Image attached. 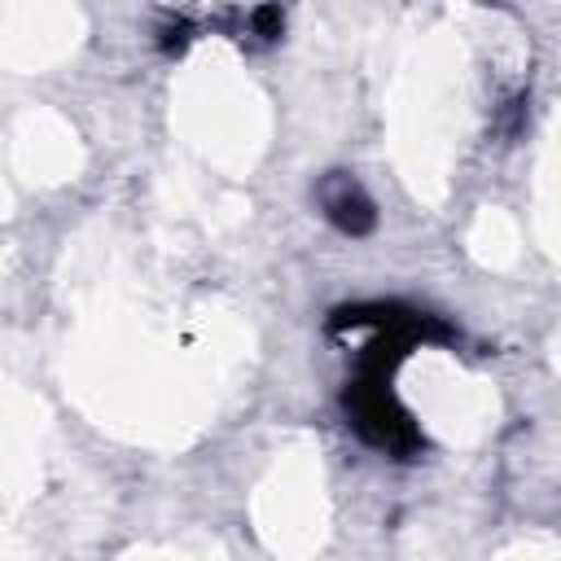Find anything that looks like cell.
<instances>
[{
	"mask_svg": "<svg viewBox=\"0 0 561 561\" xmlns=\"http://www.w3.org/2000/svg\"><path fill=\"white\" fill-rule=\"evenodd\" d=\"M324 210H329V219H333L342 232H364V228H373V206L364 202V193H359L351 180H333V184L324 188Z\"/></svg>",
	"mask_w": 561,
	"mask_h": 561,
	"instance_id": "obj_1",
	"label": "cell"
}]
</instances>
